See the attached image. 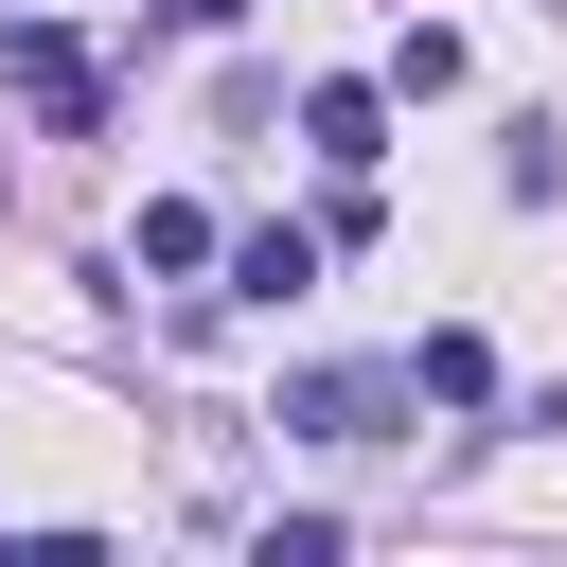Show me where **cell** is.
<instances>
[{
  "instance_id": "obj_1",
  "label": "cell",
  "mask_w": 567,
  "mask_h": 567,
  "mask_svg": "<svg viewBox=\"0 0 567 567\" xmlns=\"http://www.w3.org/2000/svg\"><path fill=\"white\" fill-rule=\"evenodd\" d=\"M0 71H18V106H35L53 142H89V124H106V71H89V35H71V18H0Z\"/></svg>"
},
{
  "instance_id": "obj_2",
  "label": "cell",
  "mask_w": 567,
  "mask_h": 567,
  "mask_svg": "<svg viewBox=\"0 0 567 567\" xmlns=\"http://www.w3.org/2000/svg\"><path fill=\"white\" fill-rule=\"evenodd\" d=\"M408 408H425V372H284L266 425H301V443H390Z\"/></svg>"
},
{
  "instance_id": "obj_3",
  "label": "cell",
  "mask_w": 567,
  "mask_h": 567,
  "mask_svg": "<svg viewBox=\"0 0 567 567\" xmlns=\"http://www.w3.org/2000/svg\"><path fill=\"white\" fill-rule=\"evenodd\" d=\"M301 142H319L337 177H372V159H390V89H372V71H337V89H301Z\"/></svg>"
},
{
  "instance_id": "obj_4",
  "label": "cell",
  "mask_w": 567,
  "mask_h": 567,
  "mask_svg": "<svg viewBox=\"0 0 567 567\" xmlns=\"http://www.w3.org/2000/svg\"><path fill=\"white\" fill-rule=\"evenodd\" d=\"M230 284H248V301H301V284H319V230H248Z\"/></svg>"
},
{
  "instance_id": "obj_5",
  "label": "cell",
  "mask_w": 567,
  "mask_h": 567,
  "mask_svg": "<svg viewBox=\"0 0 567 567\" xmlns=\"http://www.w3.org/2000/svg\"><path fill=\"white\" fill-rule=\"evenodd\" d=\"M390 89H408V106H443V89H461V35H443V18H408V35H390Z\"/></svg>"
},
{
  "instance_id": "obj_6",
  "label": "cell",
  "mask_w": 567,
  "mask_h": 567,
  "mask_svg": "<svg viewBox=\"0 0 567 567\" xmlns=\"http://www.w3.org/2000/svg\"><path fill=\"white\" fill-rule=\"evenodd\" d=\"M408 372H425V390H443V408H496V354H478V337H461V319H443V337H425V354H408Z\"/></svg>"
},
{
  "instance_id": "obj_7",
  "label": "cell",
  "mask_w": 567,
  "mask_h": 567,
  "mask_svg": "<svg viewBox=\"0 0 567 567\" xmlns=\"http://www.w3.org/2000/svg\"><path fill=\"white\" fill-rule=\"evenodd\" d=\"M142 18H230V0H142Z\"/></svg>"
}]
</instances>
